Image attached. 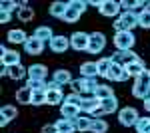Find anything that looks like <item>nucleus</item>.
I'll return each instance as SVG.
<instances>
[{
    "label": "nucleus",
    "mask_w": 150,
    "mask_h": 133,
    "mask_svg": "<svg viewBox=\"0 0 150 133\" xmlns=\"http://www.w3.org/2000/svg\"><path fill=\"white\" fill-rule=\"evenodd\" d=\"M112 26H114L116 32H132L134 28H138V26H140L138 14H136V12H122V14L114 20Z\"/></svg>",
    "instance_id": "1"
},
{
    "label": "nucleus",
    "mask_w": 150,
    "mask_h": 133,
    "mask_svg": "<svg viewBox=\"0 0 150 133\" xmlns=\"http://www.w3.org/2000/svg\"><path fill=\"white\" fill-rule=\"evenodd\" d=\"M132 95H134L136 100H148V97H150V70H148V68L142 72L140 78L134 79Z\"/></svg>",
    "instance_id": "2"
},
{
    "label": "nucleus",
    "mask_w": 150,
    "mask_h": 133,
    "mask_svg": "<svg viewBox=\"0 0 150 133\" xmlns=\"http://www.w3.org/2000/svg\"><path fill=\"white\" fill-rule=\"evenodd\" d=\"M112 44L118 52H124V50H132L136 44V36L132 32H116L112 38Z\"/></svg>",
    "instance_id": "3"
},
{
    "label": "nucleus",
    "mask_w": 150,
    "mask_h": 133,
    "mask_svg": "<svg viewBox=\"0 0 150 133\" xmlns=\"http://www.w3.org/2000/svg\"><path fill=\"white\" fill-rule=\"evenodd\" d=\"M88 46H90V34L78 30L70 36V48L74 52H88Z\"/></svg>",
    "instance_id": "4"
},
{
    "label": "nucleus",
    "mask_w": 150,
    "mask_h": 133,
    "mask_svg": "<svg viewBox=\"0 0 150 133\" xmlns=\"http://www.w3.org/2000/svg\"><path fill=\"white\" fill-rule=\"evenodd\" d=\"M138 119H140V115L134 107H122L118 111V123L122 127H134Z\"/></svg>",
    "instance_id": "5"
},
{
    "label": "nucleus",
    "mask_w": 150,
    "mask_h": 133,
    "mask_svg": "<svg viewBox=\"0 0 150 133\" xmlns=\"http://www.w3.org/2000/svg\"><path fill=\"white\" fill-rule=\"evenodd\" d=\"M0 64L2 68H12V66H18L20 64V52L16 50H8L6 46H0Z\"/></svg>",
    "instance_id": "6"
},
{
    "label": "nucleus",
    "mask_w": 150,
    "mask_h": 133,
    "mask_svg": "<svg viewBox=\"0 0 150 133\" xmlns=\"http://www.w3.org/2000/svg\"><path fill=\"white\" fill-rule=\"evenodd\" d=\"M106 48V36L102 32H92L90 34V46H88V54L98 56Z\"/></svg>",
    "instance_id": "7"
},
{
    "label": "nucleus",
    "mask_w": 150,
    "mask_h": 133,
    "mask_svg": "<svg viewBox=\"0 0 150 133\" xmlns=\"http://www.w3.org/2000/svg\"><path fill=\"white\" fill-rule=\"evenodd\" d=\"M100 14H102L104 18H118L122 10H120V2H116V0H104V4L100 6Z\"/></svg>",
    "instance_id": "8"
},
{
    "label": "nucleus",
    "mask_w": 150,
    "mask_h": 133,
    "mask_svg": "<svg viewBox=\"0 0 150 133\" xmlns=\"http://www.w3.org/2000/svg\"><path fill=\"white\" fill-rule=\"evenodd\" d=\"M70 48V38L68 36H62V34H56L52 40H50V50L54 54H64Z\"/></svg>",
    "instance_id": "9"
},
{
    "label": "nucleus",
    "mask_w": 150,
    "mask_h": 133,
    "mask_svg": "<svg viewBox=\"0 0 150 133\" xmlns=\"http://www.w3.org/2000/svg\"><path fill=\"white\" fill-rule=\"evenodd\" d=\"M112 60H114L116 64H120V66H130L132 62H136L138 60V54L136 52H132V50H124V52H118L116 50L114 54H112Z\"/></svg>",
    "instance_id": "10"
},
{
    "label": "nucleus",
    "mask_w": 150,
    "mask_h": 133,
    "mask_svg": "<svg viewBox=\"0 0 150 133\" xmlns=\"http://www.w3.org/2000/svg\"><path fill=\"white\" fill-rule=\"evenodd\" d=\"M18 117V107L16 105H12V103H6V105H2V109H0V125L2 127H6L12 119H16Z\"/></svg>",
    "instance_id": "11"
},
{
    "label": "nucleus",
    "mask_w": 150,
    "mask_h": 133,
    "mask_svg": "<svg viewBox=\"0 0 150 133\" xmlns=\"http://www.w3.org/2000/svg\"><path fill=\"white\" fill-rule=\"evenodd\" d=\"M100 105H102V101L96 100L94 95H82L80 111H82V113H88V115H92L96 109H100Z\"/></svg>",
    "instance_id": "12"
},
{
    "label": "nucleus",
    "mask_w": 150,
    "mask_h": 133,
    "mask_svg": "<svg viewBox=\"0 0 150 133\" xmlns=\"http://www.w3.org/2000/svg\"><path fill=\"white\" fill-rule=\"evenodd\" d=\"M42 50H44V42L38 40L36 36H28V40L24 44V52L28 56H38V54H42Z\"/></svg>",
    "instance_id": "13"
},
{
    "label": "nucleus",
    "mask_w": 150,
    "mask_h": 133,
    "mask_svg": "<svg viewBox=\"0 0 150 133\" xmlns=\"http://www.w3.org/2000/svg\"><path fill=\"white\" fill-rule=\"evenodd\" d=\"M128 78H130V74L126 72V68L114 62L112 68H110V72H108V78L106 79H110V81H126Z\"/></svg>",
    "instance_id": "14"
},
{
    "label": "nucleus",
    "mask_w": 150,
    "mask_h": 133,
    "mask_svg": "<svg viewBox=\"0 0 150 133\" xmlns=\"http://www.w3.org/2000/svg\"><path fill=\"white\" fill-rule=\"evenodd\" d=\"M46 76H48V68L44 64L28 66V79H42V81H46Z\"/></svg>",
    "instance_id": "15"
},
{
    "label": "nucleus",
    "mask_w": 150,
    "mask_h": 133,
    "mask_svg": "<svg viewBox=\"0 0 150 133\" xmlns=\"http://www.w3.org/2000/svg\"><path fill=\"white\" fill-rule=\"evenodd\" d=\"M66 100L62 89H48L46 91V105H62Z\"/></svg>",
    "instance_id": "16"
},
{
    "label": "nucleus",
    "mask_w": 150,
    "mask_h": 133,
    "mask_svg": "<svg viewBox=\"0 0 150 133\" xmlns=\"http://www.w3.org/2000/svg\"><path fill=\"white\" fill-rule=\"evenodd\" d=\"M6 40L10 42V44H26V40H28V36H26V32L24 30H20V28H12V30H8V34H6Z\"/></svg>",
    "instance_id": "17"
},
{
    "label": "nucleus",
    "mask_w": 150,
    "mask_h": 133,
    "mask_svg": "<svg viewBox=\"0 0 150 133\" xmlns=\"http://www.w3.org/2000/svg\"><path fill=\"white\" fill-rule=\"evenodd\" d=\"M6 76L14 81H20L28 76V68H24L22 64H18V66H12V68H6Z\"/></svg>",
    "instance_id": "18"
},
{
    "label": "nucleus",
    "mask_w": 150,
    "mask_h": 133,
    "mask_svg": "<svg viewBox=\"0 0 150 133\" xmlns=\"http://www.w3.org/2000/svg\"><path fill=\"white\" fill-rule=\"evenodd\" d=\"M80 107H76V105H70V103H62L60 105V115L62 117H66L70 121H74L76 117H80Z\"/></svg>",
    "instance_id": "19"
},
{
    "label": "nucleus",
    "mask_w": 150,
    "mask_h": 133,
    "mask_svg": "<svg viewBox=\"0 0 150 133\" xmlns=\"http://www.w3.org/2000/svg\"><path fill=\"white\" fill-rule=\"evenodd\" d=\"M92 95L96 97V100L104 101V100H108V97H114V89L110 88L108 84H98V88L94 89Z\"/></svg>",
    "instance_id": "20"
},
{
    "label": "nucleus",
    "mask_w": 150,
    "mask_h": 133,
    "mask_svg": "<svg viewBox=\"0 0 150 133\" xmlns=\"http://www.w3.org/2000/svg\"><path fill=\"white\" fill-rule=\"evenodd\" d=\"M14 97H16V103H20V105H30L32 103V89H28L26 86L18 88Z\"/></svg>",
    "instance_id": "21"
},
{
    "label": "nucleus",
    "mask_w": 150,
    "mask_h": 133,
    "mask_svg": "<svg viewBox=\"0 0 150 133\" xmlns=\"http://www.w3.org/2000/svg\"><path fill=\"white\" fill-rule=\"evenodd\" d=\"M52 81H56L60 86H66V84H72V74L64 68H58L56 72L52 74Z\"/></svg>",
    "instance_id": "22"
},
{
    "label": "nucleus",
    "mask_w": 150,
    "mask_h": 133,
    "mask_svg": "<svg viewBox=\"0 0 150 133\" xmlns=\"http://www.w3.org/2000/svg\"><path fill=\"white\" fill-rule=\"evenodd\" d=\"M144 70H146V64H144V60H142V58H138L136 62H132L130 66H126V72L130 74V78H134V79L140 78Z\"/></svg>",
    "instance_id": "23"
},
{
    "label": "nucleus",
    "mask_w": 150,
    "mask_h": 133,
    "mask_svg": "<svg viewBox=\"0 0 150 133\" xmlns=\"http://www.w3.org/2000/svg\"><path fill=\"white\" fill-rule=\"evenodd\" d=\"M66 10H68V2H60V0L52 2V4H50V8H48L50 16H54V18H64Z\"/></svg>",
    "instance_id": "24"
},
{
    "label": "nucleus",
    "mask_w": 150,
    "mask_h": 133,
    "mask_svg": "<svg viewBox=\"0 0 150 133\" xmlns=\"http://www.w3.org/2000/svg\"><path fill=\"white\" fill-rule=\"evenodd\" d=\"M112 64H114L112 56H108V58H100V60L96 62V68H98V76H100V78H108V72H110Z\"/></svg>",
    "instance_id": "25"
},
{
    "label": "nucleus",
    "mask_w": 150,
    "mask_h": 133,
    "mask_svg": "<svg viewBox=\"0 0 150 133\" xmlns=\"http://www.w3.org/2000/svg\"><path fill=\"white\" fill-rule=\"evenodd\" d=\"M16 16H18V20H20V22H32V20H34V8H32V6H28L26 2H22L20 10L16 12Z\"/></svg>",
    "instance_id": "26"
},
{
    "label": "nucleus",
    "mask_w": 150,
    "mask_h": 133,
    "mask_svg": "<svg viewBox=\"0 0 150 133\" xmlns=\"http://www.w3.org/2000/svg\"><path fill=\"white\" fill-rule=\"evenodd\" d=\"M32 36H36L38 40H42V42H48V44H50V40H52L56 34L52 32V28H50V26H38Z\"/></svg>",
    "instance_id": "27"
},
{
    "label": "nucleus",
    "mask_w": 150,
    "mask_h": 133,
    "mask_svg": "<svg viewBox=\"0 0 150 133\" xmlns=\"http://www.w3.org/2000/svg\"><path fill=\"white\" fill-rule=\"evenodd\" d=\"M80 74H82V78H98L96 62H84L80 66Z\"/></svg>",
    "instance_id": "28"
},
{
    "label": "nucleus",
    "mask_w": 150,
    "mask_h": 133,
    "mask_svg": "<svg viewBox=\"0 0 150 133\" xmlns=\"http://www.w3.org/2000/svg\"><path fill=\"white\" fill-rule=\"evenodd\" d=\"M74 125H76V131H90V127H92V117L90 115H80V117H76L74 119Z\"/></svg>",
    "instance_id": "29"
},
{
    "label": "nucleus",
    "mask_w": 150,
    "mask_h": 133,
    "mask_svg": "<svg viewBox=\"0 0 150 133\" xmlns=\"http://www.w3.org/2000/svg\"><path fill=\"white\" fill-rule=\"evenodd\" d=\"M54 125H56V131H58V133H74V131H76V125H74V121H70V119H66V117L58 119Z\"/></svg>",
    "instance_id": "30"
},
{
    "label": "nucleus",
    "mask_w": 150,
    "mask_h": 133,
    "mask_svg": "<svg viewBox=\"0 0 150 133\" xmlns=\"http://www.w3.org/2000/svg\"><path fill=\"white\" fill-rule=\"evenodd\" d=\"M102 111H104V115H110V113H116V111H120L118 109V97H108V100H104L102 101Z\"/></svg>",
    "instance_id": "31"
},
{
    "label": "nucleus",
    "mask_w": 150,
    "mask_h": 133,
    "mask_svg": "<svg viewBox=\"0 0 150 133\" xmlns=\"http://www.w3.org/2000/svg\"><path fill=\"white\" fill-rule=\"evenodd\" d=\"M106 131H108V123H106V119H92L90 133H106Z\"/></svg>",
    "instance_id": "32"
},
{
    "label": "nucleus",
    "mask_w": 150,
    "mask_h": 133,
    "mask_svg": "<svg viewBox=\"0 0 150 133\" xmlns=\"http://www.w3.org/2000/svg\"><path fill=\"white\" fill-rule=\"evenodd\" d=\"M80 12L78 10H74V8H70L68 6V10H66V14H64V18H62V20H64V22L66 24H74V22H78V20H80Z\"/></svg>",
    "instance_id": "33"
},
{
    "label": "nucleus",
    "mask_w": 150,
    "mask_h": 133,
    "mask_svg": "<svg viewBox=\"0 0 150 133\" xmlns=\"http://www.w3.org/2000/svg\"><path fill=\"white\" fill-rule=\"evenodd\" d=\"M46 84L48 81H42V79H28L26 88L32 91H46Z\"/></svg>",
    "instance_id": "34"
},
{
    "label": "nucleus",
    "mask_w": 150,
    "mask_h": 133,
    "mask_svg": "<svg viewBox=\"0 0 150 133\" xmlns=\"http://www.w3.org/2000/svg\"><path fill=\"white\" fill-rule=\"evenodd\" d=\"M20 6H22V4H18V2H14V0H2V2H0V12H10L12 14L14 8L20 10Z\"/></svg>",
    "instance_id": "35"
},
{
    "label": "nucleus",
    "mask_w": 150,
    "mask_h": 133,
    "mask_svg": "<svg viewBox=\"0 0 150 133\" xmlns=\"http://www.w3.org/2000/svg\"><path fill=\"white\" fill-rule=\"evenodd\" d=\"M134 129H136V133H144L150 129V117H140L138 121H136V125H134Z\"/></svg>",
    "instance_id": "36"
},
{
    "label": "nucleus",
    "mask_w": 150,
    "mask_h": 133,
    "mask_svg": "<svg viewBox=\"0 0 150 133\" xmlns=\"http://www.w3.org/2000/svg\"><path fill=\"white\" fill-rule=\"evenodd\" d=\"M46 103V91H32V103L30 105H44Z\"/></svg>",
    "instance_id": "37"
},
{
    "label": "nucleus",
    "mask_w": 150,
    "mask_h": 133,
    "mask_svg": "<svg viewBox=\"0 0 150 133\" xmlns=\"http://www.w3.org/2000/svg\"><path fill=\"white\" fill-rule=\"evenodd\" d=\"M138 22H140V28L150 30V12H148V10H142V12L138 14Z\"/></svg>",
    "instance_id": "38"
},
{
    "label": "nucleus",
    "mask_w": 150,
    "mask_h": 133,
    "mask_svg": "<svg viewBox=\"0 0 150 133\" xmlns=\"http://www.w3.org/2000/svg\"><path fill=\"white\" fill-rule=\"evenodd\" d=\"M64 103H70V105H76V107H80V103H82V95L80 93H68L66 95V100H64Z\"/></svg>",
    "instance_id": "39"
},
{
    "label": "nucleus",
    "mask_w": 150,
    "mask_h": 133,
    "mask_svg": "<svg viewBox=\"0 0 150 133\" xmlns=\"http://www.w3.org/2000/svg\"><path fill=\"white\" fill-rule=\"evenodd\" d=\"M68 6H70V8H74V10H78L82 14V12L88 8V2H84V0H70Z\"/></svg>",
    "instance_id": "40"
},
{
    "label": "nucleus",
    "mask_w": 150,
    "mask_h": 133,
    "mask_svg": "<svg viewBox=\"0 0 150 133\" xmlns=\"http://www.w3.org/2000/svg\"><path fill=\"white\" fill-rule=\"evenodd\" d=\"M70 88H72V91H74V93H80V95H82V78L80 79H72Z\"/></svg>",
    "instance_id": "41"
},
{
    "label": "nucleus",
    "mask_w": 150,
    "mask_h": 133,
    "mask_svg": "<svg viewBox=\"0 0 150 133\" xmlns=\"http://www.w3.org/2000/svg\"><path fill=\"white\" fill-rule=\"evenodd\" d=\"M40 133H58V131H56V125L54 123H48V125H42Z\"/></svg>",
    "instance_id": "42"
},
{
    "label": "nucleus",
    "mask_w": 150,
    "mask_h": 133,
    "mask_svg": "<svg viewBox=\"0 0 150 133\" xmlns=\"http://www.w3.org/2000/svg\"><path fill=\"white\" fill-rule=\"evenodd\" d=\"M10 20H12L10 12H0V22H2V24H8Z\"/></svg>",
    "instance_id": "43"
},
{
    "label": "nucleus",
    "mask_w": 150,
    "mask_h": 133,
    "mask_svg": "<svg viewBox=\"0 0 150 133\" xmlns=\"http://www.w3.org/2000/svg\"><path fill=\"white\" fill-rule=\"evenodd\" d=\"M130 6H132V2H128V0H120V10H122V12H130Z\"/></svg>",
    "instance_id": "44"
},
{
    "label": "nucleus",
    "mask_w": 150,
    "mask_h": 133,
    "mask_svg": "<svg viewBox=\"0 0 150 133\" xmlns=\"http://www.w3.org/2000/svg\"><path fill=\"white\" fill-rule=\"evenodd\" d=\"M48 89H62V86L56 84V81H48V84H46V91H48Z\"/></svg>",
    "instance_id": "45"
},
{
    "label": "nucleus",
    "mask_w": 150,
    "mask_h": 133,
    "mask_svg": "<svg viewBox=\"0 0 150 133\" xmlns=\"http://www.w3.org/2000/svg\"><path fill=\"white\" fill-rule=\"evenodd\" d=\"M144 109L150 113V97H148V100H144Z\"/></svg>",
    "instance_id": "46"
},
{
    "label": "nucleus",
    "mask_w": 150,
    "mask_h": 133,
    "mask_svg": "<svg viewBox=\"0 0 150 133\" xmlns=\"http://www.w3.org/2000/svg\"><path fill=\"white\" fill-rule=\"evenodd\" d=\"M146 10H148V12H150V2H148V4H146Z\"/></svg>",
    "instance_id": "47"
},
{
    "label": "nucleus",
    "mask_w": 150,
    "mask_h": 133,
    "mask_svg": "<svg viewBox=\"0 0 150 133\" xmlns=\"http://www.w3.org/2000/svg\"><path fill=\"white\" fill-rule=\"evenodd\" d=\"M144 133H150V129H148V131H144Z\"/></svg>",
    "instance_id": "48"
}]
</instances>
